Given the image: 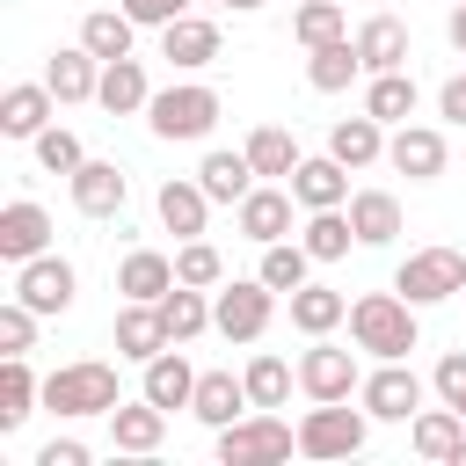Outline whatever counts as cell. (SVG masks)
<instances>
[{
    "label": "cell",
    "mask_w": 466,
    "mask_h": 466,
    "mask_svg": "<svg viewBox=\"0 0 466 466\" xmlns=\"http://www.w3.org/2000/svg\"><path fill=\"white\" fill-rule=\"evenodd\" d=\"M415 306L400 299V291H364V299H350V342L364 350V357H408L415 350Z\"/></svg>",
    "instance_id": "obj_1"
},
{
    "label": "cell",
    "mask_w": 466,
    "mask_h": 466,
    "mask_svg": "<svg viewBox=\"0 0 466 466\" xmlns=\"http://www.w3.org/2000/svg\"><path fill=\"white\" fill-rule=\"evenodd\" d=\"M218 109H226L218 87H204V80H175V87H160V95L146 102V124H153V138L189 146V138H211Z\"/></svg>",
    "instance_id": "obj_2"
},
{
    "label": "cell",
    "mask_w": 466,
    "mask_h": 466,
    "mask_svg": "<svg viewBox=\"0 0 466 466\" xmlns=\"http://www.w3.org/2000/svg\"><path fill=\"white\" fill-rule=\"evenodd\" d=\"M116 400H124V393H116V364H95V357H87V364H58V371L44 379V408H51V415H73V422H80V415H109Z\"/></svg>",
    "instance_id": "obj_3"
},
{
    "label": "cell",
    "mask_w": 466,
    "mask_h": 466,
    "mask_svg": "<svg viewBox=\"0 0 466 466\" xmlns=\"http://www.w3.org/2000/svg\"><path fill=\"white\" fill-rule=\"evenodd\" d=\"M291 451H299V430L284 415H269V408H255V415L218 430V466H277Z\"/></svg>",
    "instance_id": "obj_4"
},
{
    "label": "cell",
    "mask_w": 466,
    "mask_h": 466,
    "mask_svg": "<svg viewBox=\"0 0 466 466\" xmlns=\"http://www.w3.org/2000/svg\"><path fill=\"white\" fill-rule=\"evenodd\" d=\"M393 291H400L408 306H444V299L466 291V255H459V248H415V255L393 269Z\"/></svg>",
    "instance_id": "obj_5"
},
{
    "label": "cell",
    "mask_w": 466,
    "mask_h": 466,
    "mask_svg": "<svg viewBox=\"0 0 466 466\" xmlns=\"http://www.w3.org/2000/svg\"><path fill=\"white\" fill-rule=\"evenodd\" d=\"M364 430H371L364 408H350V400H313L306 422H299V451H306V459H350V451H364Z\"/></svg>",
    "instance_id": "obj_6"
},
{
    "label": "cell",
    "mask_w": 466,
    "mask_h": 466,
    "mask_svg": "<svg viewBox=\"0 0 466 466\" xmlns=\"http://www.w3.org/2000/svg\"><path fill=\"white\" fill-rule=\"evenodd\" d=\"M269 313H277V291H269L262 277H233V284H218V299H211V328H218L226 342H255V335L269 328Z\"/></svg>",
    "instance_id": "obj_7"
},
{
    "label": "cell",
    "mask_w": 466,
    "mask_h": 466,
    "mask_svg": "<svg viewBox=\"0 0 466 466\" xmlns=\"http://www.w3.org/2000/svg\"><path fill=\"white\" fill-rule=\"evenodd\" d=\"M357 400H364L371 422H415L422 415V379L408 371V357H379V371L357 386Z\"/></svg>",
    "instance_id": "obj_8"
},
{
    "label": "cell",
    "mask_w": 466,
    "mask_h": 466,
    "mask_svg": "<svg viewBox=\"0 0 466 466\" xmlns=\"http://www.w3.org/2000/svg\"><path fill=\"white\" fill-rule=\"evenodd\" d=\"M73 291H80V277H73V262L66 255H29V262H15V299L22 306H36V313H66L73 306Z\"/></svg>",
    "instance_id": "obj_9"
},
{
    "label": "cell",
    "mask_w": 466,
    "mask_h": 466,
    "mask_svg": "<svg viewBox=\"0 0 466 466\" xmlns=\"http://www.w3.org/2000/svg\"><path fill=\"white\" fill-rule=\"evenodd\" d=\"M444 160H451V146H444L437 124H393V138H386V167H393V175H408V182H437Z\"/></svg>",
    "instance_id": "obj_10"
},
{
    "label": "cell",
    "mask_w": 466,
    "mask_h": 466,
    "mask_svg": "<svg viewBox=\"0 0 466 466\" xmlns=\"http://www.w3.org/2000/svg\"><path fill=\"white\" fill-rule=\"evenodd\" d=\"M299 386H306V400H350L364 379H357V357L350 350H335L328 335H313V350L299 357Z\"/></svg>",
    "instance_id": "obj_11"
},
{
    "label": "cell",
    "mask_w": 466,
    "mask_h": 466,
    "mask_svg": "<svg viewBox=\"0 0 466 466\" xmlns=\"http://www.w3.org/2000/svg\"><path fill=\"white\" fill-rule=\"evenodd\" d=\"M66 189H73V211H80V218H116L124 197H131V182H124L116 160H80V167L66 175Z\"/></svg>",
    "instance_id": "obj_12"
},
{
    "label": "cell",
    "mask_w": 466,
    "mask_h": 466,
    "mask_svg": "<svg viewBox=\"0 0 466 466\" xmlns=\"http://www.w3.org/2000/svg\"><path fill=\"white\" fill-rule=\"evenodd\" d=\"M153 211H160V226H167L175 240H197L204 218H211V189H204L197 175H167L160 197H153Z\"/></svg>",
    "instance_id": "obj_13"
},
{
    "label": "cell",
    "mask_w": 466,
    "mask_h": 466,
    "mask_svg": "<svg viewBox=\"0 0 466 466\" xmlns=\"http://www.w3.org/2000/svg\"><path fill=\"white\" fill-rule=\"evenodd\" d=\"M291 204H299V197H291V182H284V189L255 182V189L233 204V218H240V233H248L255 248H269V240H284V233H291Z\"/></svg>",
    "instance_id": "obj_14"
},
{
    "label": "cell",
    "mask_w": 466,
    "mask_h": 466,
    "mask_svg": "<svg viewBox=\"0 0 466 466\" xmlns=\"http://www.w3.org/2000/svg\"><path fill=\"white\" fill-rule=\"evenodd\" d=\"M44 248H51V211H44L36 197L0 204V262H29V255H44Z\"/></svg>",
    "instance_id": "obj_15"
},
{
    "label": "cell",
    "mask_w": 466,
    "mask_h": 466,
    "mask_svg": "<svg viewBox=\"0 0 466 466\" xmlns=\"http://www.w3.org/2000/svg\"><path fill=\"white\" fill-rule=\"evenodd\" d=\"M167 342H175V335H167V320H160V299H124V313H116V357L153 364Z\"/></svg>",
    "instance_id": "obj_16"
},
{
    "label": "cell",
    "mask_w": 466,
    "mask_h": 466,
    "mask_svg": "<svg viewBox=\"0 0 466 466\" xmlns=\"http://www.w3.org/2000/svg\"><path fill=\"white\" fill-rule=\"evenodd\" d=\"M160 58H167L175 73H204V66L218 58V22H204V15L167 22V29H160Z\"/></svg>",
    "instance_id": "obj_17"
},
{
    "label": "cell",
    "mask_w": 466,
    "mask_h": 466,
    "mask_svg": "<svg viewBox=\"0 0 466 466\" xmlns=\"http://www.w3.org/2000/svg\"><path fill=\"white\" fill-rule=\"evenodd\" d=\"M291 197H299L306 211H335V204H350V167H342L335 153H313V160L291 167Z\"/></svg>",
    "instance_id": "obj_18"
},
{
    "label": "cell",
    "mask_w": 466,
    "mask_h": 466,
    "mask_svg": "<svg viewBox=\"0 0 466 466\" xmlns=\"http://www.w3.org/2000/svg\"><path fill=\"white\" fill-rule=\"evenodd\" d=\"M160 437H167V408H160V400L138 393L131 408H124V400L109 408V444H116V451H138V459H146V451H160Z\"/></svg>",
    "instance_id": "obj_19"
},
{
    "label": "cell",
    "mask_w": 466,
    "mask_h": 466,
    "mask_svg": "<svg viewBox=\"0 0 466 466\" xmlns=\"http://www.w3.org/2000/svg\"><path fill=\"white\" fill-rule=\"evenodd\" d=\"M51 109H58L51 80H15V87L0 95V131H7V138H36V131L51 124Z\"/></svg>",
    "instance_id": "obj_20"
},
{
    "label": "cell",
    "mask_w": 466,
    "mask_h": 466,
    "mask_svg": "<svg viewBox=\"0 0 466 466\" xmlns=\"http://www.w3.org/2000/svg\"><path fill=\"white\" fill-rule=\"evenodd\" d=\"M248 408H255V400H248V379H233V371H197V400H189L197 422L226 430V422H240Z\"/></svg>",
    "instance_id": "obj_21"
},
{
    "label": "cell",
    "mask_w": 466,
    "mask_h": 466,
    "mask_svg": "<svg viewBox=\"0 0 466 466\" xmlns=\"http://www.w3.org/2000/svg\"><path fill=\"white\" fill-rule=\"evenodd\" d=\"M350 226H357V248H386L400 233V197L393 189H350Z\"/></svg>",
    "instance_id": "obj_22"
},
{
    "label": "cell",
    "mask_w": 466,
    "mask_h": 466,
    "mask_svg": "<svg viewBox=\"0 0 466 466\" xmlns=\"http://www.w3.org/2000/svg\"><path fill=\"white\" fill-rule=\"evenodd\" d=\"M44 80H51V95H58V102H95V87H102V58H95L87 44H73V51H51Z\"/></svg>",
    "instance_id": "obj_23"
},
{
    "label": "cell",
    "mask_w": 466,
    "mask_h": 466,
    "mask_svg": "<svg viewBox=\"0 0 466 466\" xmlns=\"http://www.w3.org/2000/svg\"><path fill=\"white\" fill-rule=\"evenodd\" d=\"M328 153H335L342 167H371V160H386V124H379L371 109H357V116H342V124L328 131Z\"/></svg>",
    "instance_id": "obj_24"
},
{
    "label": "cell",
    "mask_w": 466,
    "mask_h": 466,
    "mask_svg": "<svg viewBox=\"0 0 466 466\" xmlns=\"http://www.w3.org/2000/svg\"><path fill=\"white\" fill-rule=\"evenodd\" d=\"M116 291H124V299H167V291H175V255L131 248V255L116 262Z\"/></svg>",
    "instance_id": "obj_25"
},
{
    "label": "cell",
    "mask_w": 466,
    "mask_h": 466,
    "mask_svg": "<svg viewBox=\"0 0 466 466\" xmlns=\"http://www.w3.org/2000/svg\"><path fill=\"white\" fill-rule=\"evenodd\" d=\"M357 51H364V73H400L408 66V29H400V15H371L364 29H357Z\"/></svg>",
    "instance_id": "obj_26"
},
{
    "label": "cell",
    "mask_w": 466,
    "mask_h": 466,
    "mask_svg": "<svg viewBox=\"0 0 466 466\" xmlns=\"http://www.w3.org/2000/svg\"><path fill=\"white\" fill-rule=\"evenodd\" d=\"M357 73H364V51H357V36H335V44H313V51H306V80H313L320 95H342Z\"/></svg>",
    "instance_id": "obj_27"
},
{
    "label": "cell",
    "mask_w": 466,
    "mask_h": 466,
    "mask_svg": "<svg viewBox=\"0 0 466 466\" xmlns=\"http://www.w3.org/2000/svg\"><path fill=\"white\" fill-rule=\"evenodd\" d=\"M95 102H102L109 116H138V109L153 102V87H146V66H138V58H109V66H102V87H95Z\"/></svg>",
    "instance_id": "obj_28"
},
{
    "label": "cell",
    "mask_w": 466,
    "mask_h": 466,
    "mask_svg": "<svg viewBox=\"0 0 466 466\" xmlns=\"http://www.w3.org/2000/svg\"><path fill=\"white\" fill-rule=\"evenodd\" d=\"M146 400H160V408H167V415H175V408H189V400H197V371H189V357H182V350H175V342H167V350H160V357H153V364H146Z\"/></svg>",
    "instance_id": "obj_29"
},
{
    "label": "cell",
    "mask_w": 466,
    "mask_h": 466,
    "mask_svg": "<svg viewBox=\"0 0 466 466\" xmlns=\"http://www.w3.org/2000/svg\"><path fill=\"white\" fill-rule=\"evenodd\" d=\"M408 444L422 451V459H459V444H466V415L444 400V408H422L415 422H408Z\"/></svg>",
    "instance_id": "obj_30"
},
{
    "label": "cell",
    "mask_w": 466,
    "mask_h": 466,
    "mask_svg": "<svg viewBox=\"0 0 466 466\" xmlns=\"http://www.w3.org/2000/svg\"><path fill=\"white\" fill-rule=\"evenodd\" d=\"M350 320V299L342 291H328V284H299L291 291V328L299 335H335Z\"/></svg>",
    "instance_id": "obj_31"
},
{
    "label": "cell",
    "mask_w": 466,
    "mask_h": 466,
    "mask_svg": "<svg viewBox=\"0 0 466 466\" xmlns=\"http://www.w3.org/2000/svg\"><path fill=\"white\" fill-rule=\"evenodd\" d=\"M240 153H248V160H255V175H269V182H277V175H284V182H291V167H299V160H306V153H299V138H291V131H284V124H255V131H248V146H240Z\"/></svg>",
    "instance_id": "obj_32"
},
{
    "label": "cell",
    "mask_w": 466,
    "mask_h": 466,
    "mask_svg": "<svg viewBox=\"0 0 466 466\" xmlns=\"http://www.w3.org/2000/svg\"><path fill=\"white\" fill-rule=\"evenodd\" d=\"M36 400H44V379L29 371V357H7L0 364V430H22Z\"/></svg>",
    "instance_id": "obj_33"
},
{
    "label": "cell",
    "mask_w": 466,
    "mask_h": 466,
    "mask_svg": "<svg viewBox=\"0 0 466 466\" xmlns=\"http://www.w3.org/2000/svg\"><path fill=\"white\" fill-rule=\"evenodd\" d=\"M131 36H138V22L124 15V7H95L87 22H80V44L109 66V58H131Z\"/></svg>",
    "instance_id": "obj_34"
},
{
    "label": "cell",
    "mask_w": 466,
    "mask_h": 466,
    "mask_svg": "<svg viewBox=\"0 0 466 466\" xmlns=\"http://www.w3.org/2000/svg\"><path fill=\"white\" fill-rule=\"evenodd\" d=\"M197 182L211 189V204H240V197L255 189V160H248V153H204Z\"/></svg>",
    "instance_id": "obj_35"
},
{
    "label": "cell",
    "mask_w": 466,
    "mask_h": 466,
    "mask_svg": "<svg viewBox=\"0 0 466 466\" xmlns=\"http://www.w3.org/2000/svg\"><path fill=\"white\" fill-rule=\"evenodd\" d=\"M299 240H306V255H313V262H342V255H350V240H357V226H350V211L335 204V211H306Z\"/></svg>",
    "instance_id": "obj_36"
},
{
    "label": "cell",
    "mask_w": 466,
    "mask_h": 466,
    "mask_svg": "<svg viewBox=\"0 0 466 466\" xmlns=\"http://www.w3.org/2000/svg\"><path fill=\"white\" fill-rule=\"evenodd\" d=\"M364 109H371L379 124H408V116H415V73H408V66H400V73H371Z\"/></svg>",
    "instance_id": "obj_37"
},
{
    "label": "cell",
    "mask_w": 466,
    "mask_h": 466,
    "mask_svg": "<svg viewBox=\"0 0 466 466\" xmlns=\"http://www.w3.org/2000/svg\"><path fill=\"white\" fill-rule=\"evenodd\" d=\"M255 277H262L269 291H299V284H313V255H306V240H269Z\"/></svg>",
    "instance_id": "obj_38"
},
{
    "label": "cell",
    "mask_w": 466,
    "mask_h": 466,
    "mask_svg": "<svg viewBox=\"0 0 466 466\" xmlns=\"http://www.w3.org/2000/svg\"><path fill=\"white\" fill-rule=\"evenodd\" d=\"M160 320H167V335H175V342H197V335L211 328V299H204L197 284H175V291L160 299Z\"/></svg>",
    "instance_id": "obj_39"
},
{
    "label": "cell",
    "mask_w": 466,
    "mask_h": 466,
    "mask_svg": "<svg viewBox=\"0 0 466 466\" xmlns=\"http://www.w3.org/2000/svg\"><path fill=\"white\" fill-rule=\"evenodd\" d=\"M291 36L313 51V44H335V36H350V15H342V0H299V15H291Z\"/></svg>",
    "instance_id": "obj_40"
},
{
    "label": "cell",
    "mask_w": 466,
    "mask_h": 466,
    "mask_svg": "<svg viewBox=\"0 0 466 466\" xmlns=\"http://www.w3.org/2000/svg\"><path fill=\"white\" fill-rule=\"evenodd\" d=\"M175 284L218 291V284H226V255H218V248H211L204 233H197V240H182V248H175Z\"/></svg>",
    "instance_id": "obj_41"
},
{
    "label": "cell",
    "mask_w": 466,
    "mask_h": 466,
    "mask_svg": "<svg viewBox=\"0 0 466 466\" xmlns=\"http://www.w3.org/2000/svg\"><path fill=\"white\" fill-rule=\"evenodd\" d=\"M240 379H248V400H255V408H284V400H291V364H284V357H269V350H262V357H248V371H240Z\"/></svg>",
    "instance_id": "obj_42"
},
{
    "label": "cell",
    "mask_w": 466,
    "mask_h": 466,
    "mask_svg": "<svg viewBox=\"0 0 466 466\" xmlns=\"http://www.w3.org/2000/svg\"><path fill=\"white\" fill-rule=\"evenodd\" d=\"M29 146H36V167H44V175H73V167L87 160V153H80V138H73L66 124H44Z\"/></svg>",
    "instance_id": "obj_43"
},
{
    "label": "cell",
    "mask_w": 466,
    "mask_h": 466,
    "mask_svg": "<svg viewBox=\"0 0 466 466\" xmlns=\"http://www.w3.org/2000/svg\"><path fill=\"white\" fill-rule=\"evenodd\" d=\"M36 320H44L36 306L7 299V306H0V350H7V357H29V350H36Z\"/></svg>",
    "instance_id": "obj_44"
},
{
    "label": "cell",
    "mask_w": 466,
    "mask_h": 466,
    "mask_svg": "<svg viewBox=\"0 0 466 466\" xmlns=\"http://www.w3.org/2000/svg\"><path fill=\"white\" fill-rule=\"evenodd\" d=\"M430 386H437V400L466 408V350H444V357H437V379H430Z\"/></svg>",
    "instance_id": "obj_45"
},
{
    "label": "cell",
    "mask_w": 466,
    "mask_h": 466,
    "mask_svg": "<svg viewBox=\"0 0 466 466\" xmlns=\"http://www.w3.org/2000/svg\"><path fill=\"white\" fill-rule=\"evenodd\" d=\"M124 15H131L138 29H167V22L189 15V0H124Z\"/></svg>",
    "instance_id": "obj_46"
},
{
    "label": "cell",
    "mask_w": 466,
    "mask_h": 466,
    "mask_svg": "<svg viewBox=\"0 0 466 466\" xmlns=\"http://www.w3.org/2000/svg\"><path fill=\"white\" fill-rule=\"evenodd\" d=\"M36 466H87V444H80V437H51V444L36 451Z\"/></svg>",
    "instance_id": "obj_47"
},
{
    "label": "cell",
    "mask_w": 466,
    "mask_h": 466,
    "mask_svg": "<svg viewBox=\"0 0 466 466\" xmlns=\"http://www.w3.org/2000/svg\"><path fill=\"white\" fill-rule=\"evenodd\" d=\"M437 116H444V124H466V73H451V80L437 87Z\"/></svg>",
    "instance_id": "obj_48"
},
{
    "label": "cell",
    "mask_w": 466,
    "mask_h": 466,
    "mask_svg": "<svg viewBox=\"0 0 466 466\" xmlns=\"http://www.w3.org/2000/svg\"><path fill=\"white\" fill-rule=\"evenodd\" d=\"M444 36H451V51L466 58V0H451V22H444Z\"/></svg>",
    "instance_id": "obj_49"
},
{
    "label": "cell",
    "mask_w": 466,
    "mask_h": 466,
    "mask_svg": "<svg viewBox=\"0 0 466 466\" xmlns=\"http://www.w3.org/2000/svg\"><path fill=\"white\" fill-rule=\"evenodd\" d=\"M211 7H233V15H255L262 0H211Z\"/></svg>",
    "instance_id": "obj_50"
},
{
    "label": "cell",
    "mask_w": 466,
    "mask_h": 466,
    "mask_svg": "<svg viewBox=\"0 0 466 466\" xmlns=\"http://www.w3.org/2000/svg\"><path fill=\"white\" fill-rule=\"evenodd\" d=\"M459 415H466V408H459Z\"/></svg>",
    "instance_id": "obj_51"
},
{
    "label": "cell",
    "mask_w": 466,
    "mask_h": 466,
    "mask_svg": "<svg viewBox=\"0 0 466 466\" xmlns=\"http://www.w3.org/2000/svg\"><path fill=\"white\" fill-rule=\"evenodd\" d=\"M379 7H386V0H379Z\"/></svg>",
    "instance_id": "obj_52"
}]
</instances>
